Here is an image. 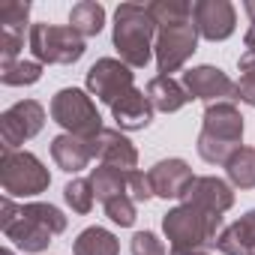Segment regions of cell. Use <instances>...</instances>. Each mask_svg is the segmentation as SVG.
Returning a JSON list of instances; mask_svg holds the SVG:
<instances>
[{
	"instance_id": "obj_1",
	"label": "cell",
	"mask_w": 255,
	"mask_h": 255,
	"mask_svg": "<svg viewBox=\"0 0 255 255\" xmlns=\"http://www.w3.org/2000/svg\"><path fill=\"white\" fill-rule=\"evenodd\" d=\"M0 225H3V234L9 240H15L18 249L42 252L51 243V237L66 228V216L51 204H24L15 210V204L6 198Z\"/></svg>"
},
{
	"instance_id": "obj_2",
	"label": "cell",
	"mask_w": 255,
	"mask_h": 255,
	"mask_svg": "<svg viewBox=\"0 0 255 255\" xmlns=\"http://www.w3.org/2000/svg\"><path fill=\"white\" fill-rule=\"evenodd\" d=\"M243 138V117L231 102H216L207 105L204 111V126L198 135V153L210 165H225L237 150Z\"/></svg>"
},
{
	"instance_id": "obj_3",
	"label": "cell",
	"mask_w": 255,
	"mask_h": 255,
	"mask_svg": "<svg viewBox=\"0 0 255 255\" xmlns=\"http://www.w3.org/2000/svg\"><path fill=\"white\" fill-rule=\"evenodd\" d=\"M114 45L117 54L126 66L141 69L150 60V39L156 33V21L150 15V9L138 6V3H120L117 15H114Z\"/></svg>"
},
{
	"instance_id": "obj_4",
	"label": "cell",
	"mask_w": 255,
	"mask_h": 255,
	"mask_svg": "<svg viewBox=\"0 0 255 255\" xmlns=\"http://www.w3.org/2000/svg\"><path fill=\"white\" fill-rule=\"evenodd\" d=\"M222 225L219 213H210L192 201H183L180 207L168 210V216L162 219L165 237L171 240V249H204V246H216V231Z\"/></svg>"
},
{
	"instance_id": "obj_5",
	"label": "cell",
	"mask_w": 255,
	"mask_h": 255,
	"mask_svg": "<svg viewBox=\"0 0 255 255\" xmlns=\"http://www.w3.org/2000/svg\"><path fill=\"white\" fill-rule=\"evenodd\" d=\"M51 117L63 129H69L72 135H78L84 141H93L102 132V117H99L93 99L75 87H66L51 99Z\"/></svg>"
},
{
	"instance_id": "obj_6",
	"label": "cell",
	"mask_w": 255,
	"mask_h": 255,
	"mask_svg": "<svg viewBox=\"0 0 255 255\" xmlns=\"http://www.w3.org/2000/svg\"><path fill=\"white\" fill-rule=\"evenodd\" d=\"M0 183H3L6 195H39L48 189L51 177L45 171V165L33 156V153H15V150H3L0 159Z\"/></svg>"
},
{
	"instance_id": "obj_7",
	"label": "cell",
	"mask_w": 255,
	"mask_h": 255,
	"mask_svg": "<svg viewBox=\"0 0 255 255\" xmlns=\"http://www.w3.org/2000/svg\"><path fill=\"white\" fill-rule=\"evenodd\" d=\"M30 51L42 63H75L84 54V36L72 27L57 24H33L30 27Z\"/></svg>"
},
{
	"instance_id": "obj_8",
	"label": "cell",
	"mask_w": 255,
	"mask_h": 255,
	"mask_svg": "<svg viewBox=\"0 0 255 255\" xmlns=\"http://www.w3.org/2000/svg\"><path fill=\"white\" fill-rule=\"evenodd\" d=\"M159 36H156V63H159V72L168 75V72H177L195 51V42H198V30H195V21H180V24H168V27H156Z\"/></svg>"
},
{
	"instance_id": "obj_9",
	"label": "cell",
	"mask_w": 255,
	"mask_h": 255,
	"mask_svg": "<svg viewBox=\"0 0 255 255\" xmlns=\"http://www.w3.org/2000/svg\"><path fill=\"white\" fill-rule=\"evenodd\" d=\"M87 90H90L99 102H105V105L114 108L126 93L135 90V87H132V72H129V66H126L123 60L102 57V60H96V63L90 66V72H87Z\"/></svg>"
},
{
	"instance_id": "obj_10",
	"label": "cell",
	"mask_w": 255,
	"mask_h": 255,
	"mask_svg": "<svg viewBox=\"0 0 255 255\" xmlns=\"http://www.w3.org/2000/svg\"><path fill=\"white\" fill-rule=\"evenodd\" d=\"M45 123V111L39 102L24 99L18 105H12L9 111H3L0 117V135H3V150H15L18 144H24L27 138H33Z\"/></svg>"
},
{
	"instance_id": "obj_11",
	"label": "cell",
	"mask_w": 255,
	"mask_h": 255,
	"mask_svg": "<svg viewBox=\"0 0 255 255\" xmlns=\"http://www.w3.org/2000/svg\"><path fill=\"white\" fill-rule=\"evenodd\" d=\"M183 87L192 99H204L210 105L237 99V84L216 66H195L183 72Z\"/></svg>"
},
{
	"instance_id": "obj_12",
	"label": "cell",
	"mask_w": 255,
	"mask_h": 255,
	"mask_svg": "<svg viewBox=\"0 0 255 255\" xmlns=\"http://www.w3.org/2000/svg\"><path fill=\"white\" fill-rule=\"evenodd\" d=\"M192 21H195V30L210 39V42H219V39H228L234 33V6L225 3V0H201V3L192 6Z\"/></svg>"
},
{
	"instance_id": "obj_13",
	"label": "cell",
	"mask_w": 255,
	"mask_h": 255,
	"mask_svg": "<svg viewBox=\"0 0 255 255\" xmlns=\"http://www.w3.org/2000/svg\"><path fill=\"white\" fill-rule=\"evenodd\" d=\"M90 150L96 159H102V165H111V168H120V171H135L138 165V150L129 144V138L114 132V129H102L93 141H90Z\"/></svg>"
},
{
	"instance_id": "obj_14",
	"label": "cell",
	"mask_w": 255,
	"mask_h": 255,
	"mask_svg": "<svg viewBox=\"0 0 255 255\" xmlns=\"http://www.w3.org/2000/svg\"><path fill=\"white\" fill-rule=\"evenodd\" d=\"M147 174H150L153 192L162 198H183L189 192V186L195 183V174L183 159H162Z\"/></svg>"
},
{
	"instance_id": "obj_15",
	"label": "cell",
	"mask_w": 255,
	"mask_h": 255,
	"mask_svg": "<svg viewBox=\"0 0 255 255\" xmlns=\"http://www.w3.org/2000/svg\"><path fill=\"white\" fill-rule=\"evenodd\" d=\"M183 201H192V204H198V207L222 216L234 204V192L219 177H195V183L189 186V192L183 195Z\"/></svg>"
},
{
	"instance_id": "obj_16",
	"label": "cell",
	"mask_w": 255,
	"mask_h": 255,
	"mask_svg": "<svg viewBox=\"0 0 255 255\" xmlns=\"http://www.w3.org/2000/svg\"><path fill=\"white\" fill-rule=\"evenodd\" d=\"M114 120H117V126L120 129H144V126H150V120H153V105H150V99H147V93H141V90H132V93H126L114 108Z\"/></svg>"
},
{
	"instance_id": "obj_17",
	"label": "cell",
	"mask_w": 255,
	"mask_h": 255,
	"mask_svg": "<svg viewBox=\"0 0 255 255\" xmlns=\"http://www.w3.org/2000/svg\"><path fill=\"white\" fill-rule=\"evenodd\" d=\"M51 156H54V162H57L63 171L75 174V171L87 168V162L93 159V150H90V141H84V138L66 132V135H57V138L51 141Z\"/></svg>"
},
{
	"instance_id": "obj_18",
	"label": "cell",
	"mask_w": 255,
	"mask_h": 255,
	"mask_svg": "<svg viewBox=\"0 0 255 255\" xmlns=\"http://www.w3.org/2000/svg\"><path fill=\"white\" fill-rule=\"evenodd\" d=\"M216 249L225 255H252L255 252V210H249L231 228H225L216 237Z\"/></svg>"
},
{
	"instance_id": "obj_19",
	"label": "cell",
	"mask_w": 255,
	"mask_h": 255,
	"mask_svg": "<svg viewBox=\"0 0 255 255\" xmlns=\"http://www.w3.org/2000/svg\"><path fill=\"white\" fill-rule=\"evenodd\" d=\"M147 99H150V105H153L156 111L171 114V111H180L192 96H189L186 87L177 84L171 75H156V78L147 84Z\"/></svg>"
},
{
	"instance_id": "obj_20",
	"label": "cell",
	"mask_w": 255,
	"mask_h": 255,
	"mask_svg": "<svg viewBox=\"0 0 255 255\" xmlns=\"http://www.w3.org/2000/svg\"><path fill=\"white\" fill-rule=\"evenodd\" d=\"M90 183H93V192H96V198H99L102 204L129 192V174L120 171V168H111V165H99V168H93Z\"/></svg>"
},
{
	"instance_id": "obj_21",
	"label": "cell",
	"mask_w": 255,
	"mask_h": 255,
	"mask_svg": "<svg viewBox=\"0 0 255 255\" xmlns=\"http://www.w3.org/2000/svg\"><path fill=\"white\" fill-rule=\"evenodd\" d=\"M75 255H120V243L111 231L93 225V228H84L72 246Z\"/></svg>"
},
{
	"instance_id": "obj_22",
	"label": "cell",
	"mask_w": 255,
	"mask_h": 255,
	"mask_svg": "<svg viewBox=\"0 0 255 255\" xmlns=\"http://www.w3.org/2000/svg\"><path fill=\"white\" fill-rule=\"evenodd\" d=\"M105 24V9L93 0H84V3H75L69 12V27L81 36H96Z\"/></svg>"
},
{
	"instance_id": "obj_23",
	"label": "cell",
	"mask_w": 255,
	"mask_h": 255,
	"mask_svg": "<svg viewBox=\"0 0 255 255\" xmlns=\"http://www.w3.org/2000/svg\"><path fill=\"white\" fill-rule=\"evenodd\" d=\"M225 168H228V177H231L234 186H240V189H252L255 186V150L240 147L225 162Z\"/></svg>"
},
{
	"instance_id": "obj_24",
	"label": "cell",
	"mask_w": 255,
	"mask_h": 255,
	"mask_svg": "<svg viewBox=\"0 0 255 255\" xmlns=\"http://www.w3.org/2000/svg\"><path fill=\"white\" fill-rule=\"evenodd\" d=\"M147 9H150L156 27H168V24H180V21L192 18V6L189 3H177V0H159V3H150Z\"/></svg>"
},
{
	"instance_id": "obj_25",
	"label": "cell",
	"mask_w": 255,
	"mask_h": 255,
	"mask_svg": "<svg viewBox=\"0 0 255 255\" xmlns=\"http://www.w3.org/2000/svg\"><path fill=\"white\" fill-rule=\"evenodd\" d=\"M63 198L69 201L72 210L90 213V210H93V201H96V192H93V183H90V180H72V183L63 189Z\"/></svg>"
},
{
	"instance_id": "obj_26",
	"label": "cell",
	"mask_w": 255,
	"mask_h": 255,
	"mask_svg": "<svg viewBox=\"0 0 255 255\" xmlns=\"http://www.w3.org/2000/svg\"><path fill=\"white\" fill-rule=\"evenodd\" d=\"M105 213H108V219H111L114 225L129 228V225L135 222V201H132V195L126 192V195H120V198L105 201Z\"/></svg>"
},
{
	"instance_id": "obj_27",
	"label": "cell",
	"mask_w": 255,
	"mask_h": 255,
	"mask_svg": "<svg viewBox=\"0 0 255 255\" xmlns=\"http://www.w3.org/2000/svg\"><path fill=\"white\" fill-rule=\"evenodd\" d=\"M39 75H42V66L33 60H18L3 66V84H33L39 81Z\"/></svg>"
},
{
	"instance_id": "obj_28",
	"label": "cell",
	"mask_w": 255,
	"mask_h": 255,
	"mask_svg": "<svg viewBox=\"0 0 255 255\" xmlns=\"http://www.w3.org/2000/svg\"><path fill=\"white\" fill-rule=\"evenodd\" d=\"M27 12H30V6H27V3H3V6H0V30H15V33H24Z\"/></svg>"
},
{
	"instance_id": "obj_29",
	"label": "cell",
	"mask_w": 255,
	"mask_h": 255,
	"mask_svg": "<svg viewBox=\"0 0 255 255\" xmlns=\"http://www.w3.org/2000/svg\"><path fill=\"white\" fill-rule=\"evenodd\" d=\"M132 255H168V252H165V246L156 240V234L138 231V234L132 237Z\"/></svg>"
},
{
	"instance_id": "obj_30",
	"label": "cell",
	"mask_w": 255,
	"mask_h": 255,
	"mask_svg": "<svg viewBox=\"0 0 255 255\" xmlns=\"http://www.w3.org/2000/svg\"><path fill=\"white\" fill-rule=\"evenodd\" d=\"M129 195H132L135 204H141V201H147L150 195H156V192H153V183H150V174L129 171Z\"/></svg>"
},
{
	"instance_id": "obj_31",
	"label": "cell",
	"mask_w": 255,
	"mask_h": 255,
	"mask_svg": "<svg viewBox=\"0 0 255 255\" xmlns=\"http://www.w3.org/2000/svg\"><path fill=\"white\" fill-rule=\"evenodd\" d=\"M237 99H243L246 105H255V72L252 75H240V81H237Z\"/></svg>"
},
{
	"instance_id": "obj_32",
	"label": "cell",
	"mask_w": 255,
	"mask_h": 255,
	"mask_svg": "<svg viewBox=\"0 0 255 255\" xmlns=\"http://www.w3.org/2000/svg\"><path fill=\"white\" fill-rule=\"evenodd\" d=\"M237 66H240V75H252L255 72V51H246Z\"/></svg>"
},
{
	"instance_id": "obj_33",
	"label": "cell",
	"mask_w": 255,
	"mask_h": 255,
	"mask_svg": "<svg viewBox=\"0 0 255 255\" xmlns=\"http://www.w3.org/2000/svg\"><path fill=\"white\" fill-rule=\"evenodd\" d=\"M246 48L249 51H255V24L249 27V33H246Z\"/></svg>"
},
{
	"instance_id": "obj_34",
	"label": "cell",
	"mask_w": 255,
	"mask_h": 255,
	"mask_svg": "<svg viewBox=\"0 0 255 255\" xmlns=\"http://www.w3.org/2000/svg\"><path fill=\"white\" fill-rule=\"evenodd\" d=\"M171 255H207L201 249H171Z\"/></svg>"
},
{
	"instance_id": "obj_35",
	"label": "cell",
	"mask_w": 255,
	"mask_h": 255,
	"mask_svg": "<svg viewBox=\"0 0 255 255\" xmlns=\"http://www.w3.org/2000/svg\"><path fill=\"white\" fill-rule=\"evenodd\" d=\"M246 12L252 15V24H255V0H246Z\"/></svg>"
},
{
	"instance_id": "obj_36",
	"label": "cell",
	"mask_w": 255,
	"mask_h": 255,
	"mask_svg": "<svg viewBox=\"0 0 255 255\" xmlns=\"http://www.w3.org/2000/svg\"><path fill=\"white\" fill-rule=\"evenodd\" d=\"M0 255H12V249H3V252H0Z\"/></svg>"
},
{
	"instance_id": "obj_37",
	"label": "cell",
	"mask_w": 255,
	"mask_h": 255,
	"mask_svg": "<svg viewBox=\"0 0 255 255\" xmlns=\"http://www.w3.org/2000/svg\"><path fill=\"white\" fill-rule=\"evenodd\" d=\"M252 255H255V252H252Z\"/></svg>"
}]
</instances>
